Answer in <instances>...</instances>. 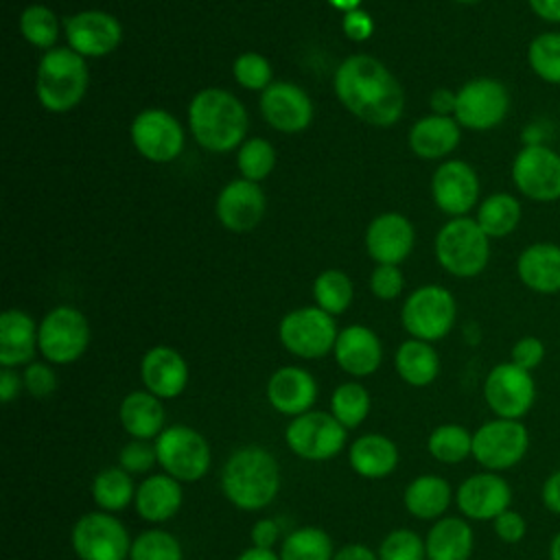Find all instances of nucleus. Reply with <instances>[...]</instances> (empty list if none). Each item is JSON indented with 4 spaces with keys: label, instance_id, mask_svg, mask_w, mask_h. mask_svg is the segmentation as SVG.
I'll list each match as a JSON object with an SVG mask.
<instances>
[{
    "label": "nucleus",
    "instance_id": "49530a36",
    "mask_svg": "<svg viewBox=\"0 0 560 560\" xmlns=\"http://www.w3.org/2000/svg\"><path fill=\"white\" fill-rule=\"evenodd\" d=\"M232 72L245 90H267L271 85V63L260 52H243L234 59Z\"/></svg>",
    "mask_w": 560,
    "mask_h": 560
},
{
    "label": "nucleus",
    "instance_id": "cd10ccee",
    "mask_svg": "<svg viewBox=\"0 0 560 560\" xmlns=\"http://www.w3.org/2000/svg\"><path fill=\"white\" fill-rule=\"evenodd\" d=\"M518 280L534 293H560V245L532 243L516 258Z\"/></svg>",
    "mask_w": 560,
    "mask_h": 560
},
{
    "label": "nucleus",
    "instance_id": "f8f14e48",
    "mask_svg": "<svg viewBox=\"0 0 560 560\" xmlns=\"http://www.w3.org/2000/svg\"><path fill=\"white\" fill-rule=\"evenodd\" d=\"M131 540L116 514L94 510L72 525L70 542L79 560H129Z\"/></svg>",
    "mask_w": 560,
    "mask_h": 560
},
{
    "label": "nucleus",
    "instance_id": "7ed1b4c3",
    "mask_svg": "<svg viewBox=\"0 0 560 560\" xmlns=\"http://www.w3.org/2000/svg\"><path fill=\"white\" fill-rule=\"evenodd\" d=\"M245 105L223 88L197 92L188 105V125L197 144L212 153H228L245 142Z\"/></svg>",
    "mask_w": 560,
    "mask_h": 560
},
{
    "label": "nucleus",
    "instance_id": "680f3d73",
    "mask_svg": "<svg viewBox=\"0 0 560 560\" xmlns=\"http://www.w3.org/2000/svg\"><path fill=\"white\" fill-rule=\"evenodd\" d=\"M236 560H280V553L273 549H262V547H247L236 556Z\"/></svg>",
    "mask_w": 560,
    "mask_h": 560
},
{
    "label": "nucleus",
    "instance_id": "f3484780",
    "mask_svg": "<svg viewBox=\"0 0 560 560\" xmlns=\"http://www.w3.org/2000/svg\"><path fill=\"white\" fill-rule=\"evenodd\" d=\"M455 505L468 521H494L512 505V486L492 470L466 477L455 490Z\"/></svg>",
    "mask_w": 560,
    "mask_h": 560
},
{
    "label": "nucleus",
    "instance_id": "6e6552de",
    "mask_svg": "<svg viewBox=\"0 0 560 560\" xmlns=\"http://www.w3.org/2000/svg\"><path fill=\"white\" fill-rule=\"evenodd\" d=\"M457 317V304L448 289L440 284H424L411 291L402 304L400 322L413 339L438 341L444 339Z\"/></svg>",
    "mask_w": 560,
    "mask_h": 560
},
{
    "label": "nucleus",
    "instance_id": "bf43d9fd",
    "mask_svg": "<svg viewBox=\"0 0 560 560\" xmlns=\"http://www.w3.org/2000/svg\"><path fill=\"white\" fill-rule=\"evenodd\" d=\"M534 15L549 24H560V0H527Z\"/></svg>",
    "mask_w": 560,
    "mask_h": 560
},
{
    "label": "nucleus",
    "instance_id": "423d86ee",
    "mask_svg": "<svg viewBox=\"0 0 560 560\" xmlns=\"http://www.w3.org/2000/svg\"><path fill=\"white\" fill-rule=\"evenodd\" d=\"M153 444L158 466L177 481L192 483L208 475L212 451L208 440L197 429L188 424H171L153 440Z\"/></svg>",
    "mask_w": 560,
    "mask_h": 560
},
{
    "label": "nucleus",
    "instance_id": "a18cd8bd",
    "mask_svg": "<svg viewBox=\"0 0 560 560\" xmlns=\"http://www.w3.org/2000/svg\"><path fill=\"white\" fill-rule=\"evenodd\" d=\"M376 556L378 560H427L424 538L407 527L392 529L378 542Z\"/></svg>",
    "mask_w": 560,
    "mask_h": 560
},
{
    "label": "nucleus",
    "instance_id": "1a4fd4ad",
    "mask_svg": "<svg viewBox=\"0 0 560 560\" xmlns=\"http://www.w3.org/2000/svg\"><path fill=\"white\" fill-rule=\"evenodd\" d=\"M42 357L52 365H68L81 359L90 346L88 317L68 304L55 306L44 315L37 330Z\"/></svg>",
    "mask_w": 560,
    "mask_h": 560
},
{
    "label": "nucleus",
    "instance_id": "4468645a",
    "mask_svg": "<svg viewBox=\"0 0 560 560\" xmlns=\"http://www.w3.org/2000/svg\"><path fill=\"white\" fill-rule=\"evenodd\" d=\"M483 400L494 418L521 420L536 402V383L532 372L512 361L497 363L483 381Z\"/></svg>",
    "mask_w": 560,
    "mask_h": 560
},
{
    "label": "nucleus",
    "instance_id": "58836bf2",
    "mask_svg": "<svg viewBox=\"0 0 560 560\" xmlns=\"http://www.w3.org/2000/svg\"><path fill=\"white\" fill-rule=\"evenodd\" d=\"M372 407V398L365 385L359 381L339 383L330 396V413L348 429H357L363 424Z\"/></svg>",
    "mask_w": 560,
    "mask_h": 560
},
{
    "label": "nucleus",
    "instance_id": "69168bd1",
    "mask_svg": "<svg viewBox=\"0 0 560 560\" xmlns=\"http://www.w3.org/2000/svg\"><path fill=\"white\" fill-rule=\"evenodd\" d=\"M455 2H462V4H472V2H477V0H455Z\"/></svg>",
    "mask_w": 560,
    "mask_h": 560
},
{
    "label": "nucleus",
    "instance_id": "bb28decb",
    "mask_svg": "<svg viewBox=\"0 0 560 560\" xmlns=\"http://www.w3.org/2000/svg\"><path fill=\"white\" fill-rule=\"evenodd\" d=\"M37 330L39 324L28 313L7 308L0 315V365L20 368L33 363L35 352H39Z\"/></svg>",
    "mask_w": 560,
    "mask_h": 560
},
{
    "label": "nucleus",
    "instance_id": "9d476101",
    "mask_svg": "<svg viewBox=\"0 0 560 560\" xmlns=\"http://www.w3.org/2000/svg\"><path fill=\"white\" fill-rule=\"evenodd\" d=\"M335 317L319 306L289 311L278 326L280 343L298 359H322L332 352L337 341Z\"/></svg>",
    "mask_w": 560,
    "mask_h": 560
},
{
    "label": "nucleus",
    "instance_id": "39448f33",
    "mask_svg": "<svg viewBox=\"0 0 560 560\" xmlns=\"http://www.w3.org/2000/svg\"><path fill=\"white\" fill-rule=\"evenodd\" d=\"M435 258L455 278L479 276L490 260V236L470 217H453L435 236Z\"/></svg>",
    "mask_w": 560,
    "mask_h": 560
},
{
    "label": "nucleus",
    "instance_id": "5701e85b",
    "mask_svg": "<svg viewBox=\"0 0 560 560\" xmlns=\"http://www.w3.org/2000/svg\"><path fill=\"white\" fill-rule=\"evenodd\" d=\"M413 225L400 212H383L374 217L365 230L368 254L378 265H398L413 249Z\"/></svg>",
    "mask_w": 560,
    "mask_h": 560
},
{
    "label": "nucleus",
    "instance_id": "f257e3e1",
    "mask_svg": "<svg viewBox=\"0 0 560 560\" xmlns=\"http://www.w3.org/2000/svg\"><path fill=\"white\" fill-rule=\"evenodd\" d=\"M332 85L341 105L372 127H389L402 114V85L372 55L357 52L346 57L335 72Z\"/></svg>",
    "mask_w": 560,
    "mask_h": 560
},
{
    "label": "nucleus",
    "instance_id": "6e6d98bb",
    "mask_svg": "<svg viewBox=\"0 0 560 560\" xmlns=\"http://www.w3.org/2000/svg\"><path fill=\"white\" fill-rule=\"evenodd\" d=\"M540 501L551 514L560 516V468L545 477L540 486Z\"/></svg>",
    "mask_w": 560,
    "mask_h": 560
},
{
    "label": "nucleus",
    "instance_id": "b1692460",
    "mask_svg": "<svg viewBox=\"0 0 560 560\" xmlns=\"http://www.w3.org/2000/svg\"><path fill=\"white\" fill-rule=\"evenodd\" d=\"M265 394L278 413L295 418L313 409L317 400V381L304 368L284 365L269 376Z\"/></svg>",
    "mask_w": 560,
    "mask_h": 560
},
{
    "label": "nucleus",
    "instance_id": "c85d7f7f",
    "mask_svg": "<svg viewBox=\"0 0 560 560\" xmlns=\"http://www.w3.org/2000/svg\"><path fill=\"white\" fill-rule=\"evenodd\" d=\"M118 420L131 440H155L166 427V411L162 398L147 389L129 392L118 407Z\"/></svg>",
    "mask_w": 560,
    "mask_h": 560
},
{
    "label": "nucleus",
    "instance_id": "ea45409f",
    "mask_svg": "<svg viewBox=\"0 0 560 560\" xmlns=\"http://www.w3.org/2000/svg\"><path fill=\"white\" fill-rule=\"evenodd\" d=\"M352 295H354V287H352V280L346 271L341 269H326L322 271L315 282H313V298H315V304L330 313L332 317L335 315H341L350 302H352Z\"/></svg>",
    "mask_w": 560,
    "mask_h": 560
},
{
    "label": "nucleus",
    "instance_id": "79ce46f5",
    "mask_svg": "<svg viewBox=\"0 0 560 560\" xmlns=\"http://www.w3.org/2000/svg\"><path fill=\"white\" fill-rule=\"evenodd\" d=\"M20 31L31 46L50 50L59 37V20L46 4H28L20 15Z\"/></svg>",
    "mask_w": 560,
    "mask_h": 560
},
{
    "label": "nucleus",
    "instance_id": "4d7b16f0",
    "mask_svg": "<svg viewBox=\"0 0 560 560\" xmlns=\"http://www.w3.org/2000/svg\"><path fill=\"white\" fill-rule=\"evenodd\" d=\"M24 389V378L13 368L0 370V400L9 405Z\"/></svg>",
    "mask_w": 560,
    "mask_h": 560
},
{
    "label": "nucleus",
    "instance_id": "2eb2a0df",
    "mask_svg": "<svg viewBox=\"0 0 560 560\" xmlns=\"http://www.w3.org/2000/svg\"><path fill=\"white\" fill-rule=\"evenodd\" d=\"M516 190L538 203L560 199V153L547 144H525L512 162Z\"/></svg>",
    "mask_w": 560,
    "mask_h": 560
},
{
    "label": "nucleus",
    "instance_id": "4be33fe9",
    "mask_svg": "<svg viewBox=\"0 0 560 560\" xmlns=\"http://www.w3.org/2000/svg\"><path fill=\"white\" fill-rule=\"evenodd\" d=\"M188 376L186 359L171 346H153L140 359V381L144 389L162 400L184 394Z\"/></svg>",
    "mask_w": 560,
    "mask_h": 560
},
{
    "label": "nucleus",
    "instance_id": "393cba45",
    "mask_svg": "<svg viewBox=\"0 0 560 560\" xmlns=\"http://www.w3.org/2000/svg\"><path fill=\"white\" fill-rule=\"evenodd\" d=\"M337 365L357 378L370 376L381 368L383 361V343L378 335L361 324H350L339 330L335 348H332Z\"/></svg>",
    "mask_w": 560,
    "mask_h": 560
},
{
    "label": "nucleus",
    "instance_id": "ddd939ff",
    "mask_svg": "<svg viewBox=\"0 0 560 560\" xmlns=\"http://www.w3.org/2000/svg\"><path fill=\"white\" fill-rule=\"evenodd\" d=\"M510 112L508 88L492 77H477L457 90L453 118L459 127L472 131H488L505 120Z\"/></svg>",
    "mask_w": 560,
    "mask_h": 560
},
{
    "label": "nucleus",
    "instance_id": "412c9836",
    "mask_svg": "<svg viewBox=\"0 0 560 560\" xmlns=\"http://www.w3.org/2000/svg\"><path fill=\"white\" fill-rule=\"evenodd\" d=\"M265 192L256 182L245 177L230 182L217 197V217L230 232L254 230L265 217Z\"/></svg>",
    "mask_w": 560,
    "mask_h": 560
},
{
    "label": "nucleus",
    "instance_id": "864d4df0",
    "mask_svg": "<svg viewBox=\"0 0 560 560\" xmlns=\"http://www.w3.org/2000/svg\"><path fill=\"white\" fill-rule=\"evenodd\" d=\"M341 26H343L346 37L352 39V42H365L374 33V20L363 9H354V11L343 13Z\"/></svg>",
    "mask_w": 560,
    "mask_h": 560
},
{
    "label": "nucleus",
    "instance_id": "de8ad7c7",
    "mask_svg": "<svg viewBox=\"0 0 560 560\" xmlns=\"http://www.w3.org/2000/svg\"><path fill=\"white\" fill-rule=\"evenodd\" d=\"M158 464L155 444L149 440H129L118 451V466L129 475H147Z\"/></svg>",
    "mask_w": 560,
    "mask_h": 560
},
{
    "label": "nucleus",
    "instance_id": "13d9d810",
    "mask_svg": "<svg viewBox=\"0 0 560 560\" xmlns=\"http://www.w3.org/2000/svg\"><path fill=\"white\" fill-rule=\"evenodd\" d=\"M431 112L438 116H451L455 114V103H457V92L448 88H438L431 94Z\"/></svg>",
    "mask_w": 560,
    "mask_h": 560
},
{
    "label": "nucleus",
    "instance_id": "9b49d317",
    "mask_svg": "<svg viewBox=\"0 0 560 560\" xmlns=\"http://www.w3.org/2000/svg\"><path fill=\"white\" fill-rule=\"evenodd\" d=\"M529 451V431L521 420L494 418L472 433V459L492 472L514 468Z\"/></svg>",
    "mask_w": 560,
    "mask_h": 560
},
{
    "label": "nucleus",
    "instance_id": "6ab92c4d",
    "mask_svg": "<svg viewBox=\"0 0 560 560\" xmlns=\"http://www.w3.org/2000/svg\"><path fill=\"white\" fill-rule=\"evenodd\" d=\"M479 175L464 160L442 162L431 177L433 201L448 217H466L479 201Z\"/></svg>",
    "mask_w": 560,
    "mask_h": 560
},
{
    "label": "nucleus",
    "instance_id": "f704fd0d",
    "mask_svg": "<svg viewBox=\"0 0 560 560\" xmlns=\"http://www.w3.org/2000/svg\"><path fill=\"white\" fill-rule=\"evenodd\" d=\"M521 214V201L514 195L492 192L479 203L475 221L490 238H503L518 228Z\"/></svg>",
    "mask_w": 560,
    "mask_h": 560
},
{
    "label": "nucleus",
    "instance_id": "2f4dec72",
    "mask_svg": "<svg viewBox=\"0 0 560 560\" xmlns=\"http://www.w3.org/2000/svg\"><path fill=\"white\" fill-rule=\"evenodd\" d=\"M455 499L451 483L440 475H418L402 490L405 510L418 521H438Z\"/></svg>",
    "mask_w": 560,
    "mask_h": 560
},
{
    "label": "nucleus",
    "instance_id": "0e129e2a",
    "mask_svg": "<svg viewBox=\"0 0 560 560\" xmlns=\"http://www.w3.org/2000/svg\"><path fill=\"white\" fill-rule=\"evenodd\" d=\"M549 560H560V529L553 534L549 542Z\"/></svg>",
    "mask_w": 560,
    "mask_h": 560
},
{
    "label": "nucleus",
    "instance_id": "a878e982",
    "mask_svg": "<svg viewBox=\"0 0 560 560\" xmlns=\"http://www.w3.org/2000/svg\"><path fill=\"white\" fill-rule=\"evenodd\" d=\"M184 503L182 481L166 472L147 475L136 486L133 508L136 514L147 523H164L173 518Z\"/></svg>",
    "mask_w": 560,
    "mask_h": 560
},
{
    "label": "nucleus",
    "instance_id": "5fc2aeb1",
    "mask_svg": "<svg viewBox=\"0 0 560 560\" xmlns=\"http://www.w3.org/2000/svg\"><path fill=\"white\" fill-rule=\"evenodd\" d=\"M249 538H252V545L254 547H262V549H273L280 540V525L276 518H269V516H262L254 523L252 532H249Z\"/></svg>",
    "mask_w": 560,
    "mask_h": 560
},
{
    "label": "nucleus",
    "instance_id": "20e7f679",
    "mask_svg": "<svg viewBox=\"0 0 560 560\" xmlns=\"http://www.w3.org/2000/svg\"><path fill=\"white\" fill-rule=\"evenodd\" d=\"M90 72L85 57L72 48H50L37 63L35 92L44 109L52 114L70 112L88 92Z\"/></svg>",
    "mask_w": 560,
    "mask_h": 560
},
{
    "label": "nucleus",
    "instance_id": "c9c22d12",
    "mask_svg": "<svg viewBox=\"0 0 560 560\" xmlns=\"http://www.w3.org/2000/svg\"><path fill=\"white\" fill-rule=\"evenodd\" d=\"M92 499L98 510L116 514L129 508L136 499V483L120 466H109L96 472L92 481Z\"/></svg>",
    "mask_w": 560,
    "mask_h": 560
},
{
    "label": "nucleus",
    "instance_id": "dca6fc26",
    "mask_svg": "<svg viewBox=\"0 0 560 560\" xmlns=\"http://www.w3.org/2000/svg\"><path fill=\"white\" fill-rule=\"evenodd\" d=\"M131 142L136 151L158 164L175 160L184 149V129L179 120L160 107L142 109L131 122Z\"/></svg>",
    "mask_w": 560,
    "mask_h": 560
},
{
    "label": "nucleus",
    "instance_id": "0eeeda50",
    "mask_svg": "<svg viewBox=\"0 0 560 560\" xmlns=\"http://www.w3.org/2000/svg\"><path fill=\"white\" fill-rule=\"evenodd\" d=\"M348 429L330 413L311 409L289 420L284 442L293 455L306 462H328L346 448Z\"/></svg>",
    "mask_w": 560,
    "mask_h": 560
},
{
    "label": "nucleus",
    "instance_id": "37998d69",
    "mask_svg": "<svg viewBox=\"0 0 560 560\" xmlns=\"http://www.w3.org/2000/svg\"><path fill=\"white\" fill-rule=\"evenodd\" d=\"M129 560H184V549L171 532L151 527L131 540Z\"/></svg>",
    "mask_w": 560,
    "mask_h": 560
},
{
    "label": "nucleus",
    "instance_id": "09e8293b",
    "mask_svg": "<svg viewBox=\"0 0 560 560\" xmlns=\"http://www.w3.org/2000/svg\"><path fill=\"white\" fill-rule=\"evenodd\" d=\"M22 378H24V389L35 398H44L52 394L57 387V374L52 370V363L48 361H33L24 365Z\"/></svg>",
    "mask_w": 560,
    "mask_h": 560
},
{
    "label": "nucleus",
    "instance_id": "f03ea898",
    "mask_svg": "<svg viewBox=\"0 0 560 560\" xmlns=\"http://www.w3.org/2000/svg\"><path fill=\"white\" fill-rule=\"evenodd\" d=\"M221 492L238 510L258 512L273 503L280 492V464L262 446L236 448L221 468Z\"/></svg>",
    "mask_w": 560,
    "mask_h": 560
},
{
    "label": "nucleus",
    "instance_id": "8fccbe9b",
    "mask_svg": "<svg viewBox=\"0 0 560 560\" xmlns=\"http://www.w3.org/2000/svg\"><path fill=\"white\" fill-rule=\"evenodd\" d=\"M405 287V278L398 265H376L370 276V289L378 300H394L400 295Z\"/></svg>",
    "mask_w": 560,
    "mask_h": 560
},
{
    "label": "nucleus",
    "instance_id": "7c9ffc66",
    "mask_svg": "<svg viewBox=\"0 0 560 560\" xmlns=\"http://www.w3.org/2000/svg\"><path fill=\"white\" fill-rule=\"evenodd\" d=\"M427 560H470L475 532L468 518L442 516L433 521L424 536Z\"/></svg>",
    "mask_w": 560,
    "mask_h": 560
},
{
    "label": "nucleus",
    "instance_id": "3c124183",
    "mask_svg": "<svg viewBox=\"0 0 560 560\" xmlns=\"http://www.w3.org/2000/svg\"><path fill=\"white\" fill-rule=\"evenodd\" d=\"M545 343L542 339L534 337V335H525L521 337L512 350H510V361L527 372H534L542 361H545Z\"/></svg>",
    "mask_w": 560,
    "mask_h": 560
},
{
    "label": "nucleus",
    "instance_id": "a19ab883",
    "mask_svg": "<svg viewBox=\"0 0 560 560\" xmlns=\"http://www.w3.org/2000/svg\"><path fill=\"white\" fill-rule=\"evenodd\" d=\"M527 63L545 83L560 85V33L545 31L527 46Z\"/></svg>",
    "mask_w": 560,
    "mask_h": 560
},
{
    "label": "nucleus",
    "instance_id": "c756f323",
    "mask_svg": "<svg viewBox=\"0 0 560 560\" xmlns=\"http://www.w3.org/2000/svg\"><path fill=\"white\" fill-rule=\"evenodd\" d=\"M398 446L383 433H363L348 448L350 468L363 479H385L398 466Z\"/></svg>",
    "mask_w": 560,
    "mask_h": 560
},
{
    "label": "nucleus",
    "instance_id": "473e14b6",
    "mask_svg": "<svg viewBox=\"0 0 560 560\" xmlns=\"http://www.w3.org/2000/svg\"><path fill=\"white\" fill-rule=\"evenodd\" d=\"M462 140L459 122L453 116L429 114L409 129V147L418 158L438 160L457 149Z\"/></svg>",
    "mask_w": 560,
    "mask_h": 560
},
{
    "label": "nucleus",
    "instance_id": "e2e57ef3",
    "mask_svg": "<svg viewBox=\"0 0 560 560\" xmlns=\"http://www.w3.org/2000/svg\"><path fill=\"white\" fill-rule=\"evenodd\" d=\"M361 2H363V0H328V4H330L332 9H339V11H343V13L359 9Z\"/></svg>",
    "mask_w": 560,
    "mask_h": 560
},
{
    "label": "nucleus",
    "instance_id": "052dcab7",
    "mask_svg": "<svg viewBox=\"0 0 560 560\" xmlns=\"http://www.w3.org/2000/svg\"><path fill=\"white\" fill-rule=\"evenodd\" d=\"M332 560H378V556L363 542H350V545H343L341 549H337Z\"/></svg>",
    "mask_w": 560,
    "mask_h": 560
},
{
    "label": "nucleus",
    "instance_id": "a211bd4d",
    "mask_svg": "<svg viewBox=\"0 0 560 560\" xmlns=\"http://www.w3.org/2000/svg\"><path fill=\"white\" fill-rule=\"evenodd\" d=\"M63 33L68 48L81 57H103L118 48L122 42L120 22L101 9H88L72 13L63 20Z\"/></svg>",
    "mask_w": 560,
    "mask_h": 560
},
{
    "label": "nucleus",
    "instance_id": "72a5a7b5",
    "mask_svg": "<svg viewBox=\"0 0 560 560\" xmlns=\"http://www.w3.org/2000/svg\"><path fill=\"white\" fill-rule=\"evenodd\" d=\"M396 374L411 387H427L440 374V357L429 341L407 339L394 354Z\"/></svg>",
    "mask_w": 560,
    "mask_h": 560
},
{
    "label": "nucleus",
    "instance_id": "e433bc0d",
    "mask_svg": "<svg viewBox=\"0 0 560 560\" xmlns=\"http://www.w3.org/2000/svg\"><path fill=\"white\" fill-rule=\"evenodd\" d=\"M278 553L280 560H332L335 545L322 527L304 525L282 538Z\"/></svg>",
    "mask_w": 560,
    "mask_h": 560
},
{
    "label": "nucleus",
    "instance_id": "603ef678",
    "mask_svg": "<svg viewBox=\"0 0 560 560\" xmlns=\"http://www.w3.org/2000/svg\"><path fill=\"white\" fill-rule=\"evenodd\" d=\"M492 529H494V536L505 542V545H516L525 538L527 534V521L523 518L521 512L516 510H505L501 512L494 521H492Z\"/></svg>",
    "mask_w": 560,
    "mask_h": 560
},
{
    "label": "nucleus",
    "instance_id": "4c0bfd02",
    "mask_svg": "<svg viewBox=\"0 0 560 560\" xmlns=\"http://www.w3.org/2000/svg\"><path fill=\"white\" fill-rule=\"evenodd\" d=\"M427 451L440 464H462L472 457V433L455 422L438 424L427 438Z\"/></svg>",
    "mask_w": 560,
    "mask_h": 560
},
{
    "label": "nucleus",
    "instance_id": "aec40b11",
    "mask_svg": "<svg viewBox=\"0 0 560 560\" xmlns=\"http://www.w3.org/2000/svg\"><path fill=\"white\" fill-rule=\"evenodd\" d=\"M262 118L282 133H300L313 120V101L295 83L278 81L260 94Z\"/></svg>",
    "mask_w": 560,
    "mask_h": 560
},
{
    "label": "nucleus",
    "instance_id": "c03bdc74",
    "mask_svg": "<svg viewBox=\"0 0 560 560\" xmlns=\"http://www.w3.org/2000/svg\"><path fill=\"white\" fill-rule=\"evenodd\" d=\"M236 164H238V171L245 179L258 184L260 179H265L273 171L276 149L265 138H249L238 147Z\"/></svg>",
    "mask_w": 560,
    "mask_h": 560
}]
</instances>
